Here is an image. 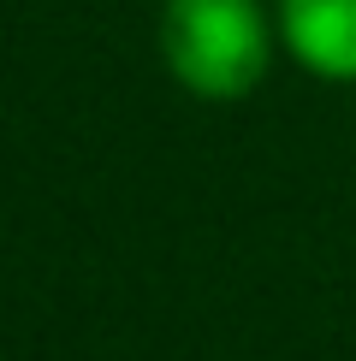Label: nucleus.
Masks as SVG:
<instances>
[{
  "mask_svg": "<svg viewBox=\"0 0 356 361\" xmlns=\"http://www.w3.org/2000/svg\"><path fill=\"white\" fill-rule=\"evenodd\" d=\"M160 66L196 101L232 107L267 83L279 24L267 0H160Z\"/></svg>",
  "mask_w": 356,
  "mask_h": 361,
  "instance_id": "obj_1",
  "label": "nucleus"
},
{
  "mask_svg": "<svg viewBox=\"0 0 356 361\" xmlns=\"http://www.w3.org/2000/svg\"><path fill=\"white\" fill-rule=\"evenodd\" d=\"M273 24L303 78L356 89V0H273Z\"/></svg>",
  "mask_w": 356,
  "mask_h": 361,
  "instance_id": "obj_2",
  "label": "nucleus"
}]
</instances>
